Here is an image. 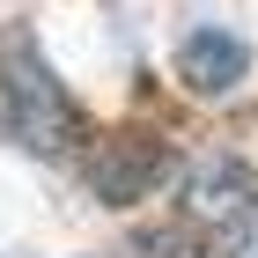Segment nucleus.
<instances>
[{
	"label": "nucleus",
	"mask_w": 258,
	"mask_h": 258,
	"mask_svg": "<svg viewBox=\"0 0 258 258\" xmlns=\"http://www.w3.org/2000/svg\"><path fill=\"white\" fill-rule=\"evenodd\" d=\"M140 258H207V251H199L192 236H170V229H162V236H140Z\"/></svg>",
	"instance_id": "4"
},
{
	"label": "nucleus",
	"mask_w": 258,
	"mask_h": 258,
	"mask_svg": "<svg viewBox=\"0 0 258 258\" xmlns=\"http://www.w3.org/2000/svg\"><path fill=\"white\" fill-rule=\"evenodd\" d=\"M81 133H89V118L59 89V74L44 67L37 37L30 30H8L0 37V140H15L30 155H74Z\"/></svg>",
	"instance_id": "1"
},
{
	"label": "nucleus",
	"mask_w": 258,
	"mask_h": 258,
	"mask_svg": "<svg viewBox=\"0 0 258 258\" xmlns=\"http://www.w3.org/2000/svg\"><path fill=\"white\" fill-rule=\"evenodd\" d=\"M184 221L207 229L221 251H251L258 243V177L229 155H207L184 177Z\"/></svg>",
	"instance_id": "2"
},
{
	"label": "nucleus",
	"mask_w": 258,
	"mask_h": 258,
	"mask_svg": "<svg viewBox=\"0 0 258 258\" xmlns=\"http://www.w3.org/2000/svg\"><path fill=\"white\" fill-rule=\"evenodd\" d=\"M243 74H251V52H243V37H229V30H192V37L177 44V81L192 96H229Z\"/></svg>",
	"instance_id": "3"
}]
</instances>
